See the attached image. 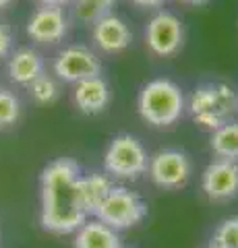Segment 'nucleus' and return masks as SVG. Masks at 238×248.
<instances>
[{
    "label": "nucleus",
    "mask_w": 238,
    "mask_h": 248,
    "mask_svg": "<svg viewBox=\"0 0 238 248\" xmlns=\"http://www.w3.org/2000/svg\"><path fill=\"white\" fill-rule=\"evenodd\" d=\"M54 75L64 83H81L85 79L102 77V62L87 46H68L58 52L54 60Z\"/></svg>",
    "instance_id": "8"
},
{
    "label": "nucleus",
    "mask_w": 238,
    "mask_h": 248,
    "mask_svg": "<svg viewBox=\"0 0 238 248\" xmlns=\"http://www.w3.org/2000/svg\"><path fill=\"white\" fill-rule=\"evenodd\" d=\"M184 110L187 99L182 89L170 79H153L145 83L137 95V112L156 128H168L176 124Z\"/></svg>",
    "instance_id": "3"
},
{
    "label": "nucleus",
    "mask_w": 238,
    "mask_h": 248,
    "mask_svg": "<svg viewBox=\"0 0 238 248\" xmlns=\"http://www.w3.org/2000/svg\"><path fill=\"white\" fill-rule=\"evenodd\" d=\"M145 44L156 56H174L184 44V25L174 13L159 11L145 27Z\"/></svg>",
    "instance_id": "7"
},
{
    "label": "nucleus",
    "mask_w": 238,
    "mask_h": 248,
    "mask_svg": "<svg viewBox=\"0 0 238 248\" xmlns=\"http://www.w3.org/2000/svg\"><path fill=\"white\" fill-rule=\"evenodd\" d=\"M68 33V19L63 9L40 6L27 21V35L37 44H58Z\"/></svg>",
    "instance_id": "10"
},
{
    "label": "nucleus",
    "mask_w": 238,
    "mask_h": 248,
    "mask_svg": "<svg viewBox=\"0 0 238 248\" xmlns=\"http://www.w3.org/2000/svg\"><path fill=\"white\" fill-rule=\"evenodd\" d=\"M120 248H125V246H120Z\"/></svg>",
    "instance_id": "27"
},
{
    "label": "nucleus",
    "mask_w": 238,
    "mask_h": 248,
    "mask_svg": "<svg viewBox=\"0 0 238 248\" xmlns=\"http://www.w3.org/2000/svg\"><path fill=\"white\" fill-rule=\"evenodd\" d=\"M73 4H75V17L83 23L94 25L102 17L112 15L116 0H73Z\"/></svg>",
    "instance_id": "17"
},
{
    "label": "nucleus",
    "mask_w": 238,
    "mask_h": 248,
    "mask_svg": "<svg viewBox=\"0 0 238 248\" xmlns=\"http://www.w3.org/2000/svg\"><path fill=\"white\" fill-rule=\"evenodd\" d=\"M201 190L211 203H224L238 195V164L230 159H213L201 174Z\"/></svg>",
    "instance_id": "9"
},
{
    "label": "nucleus",
    "mask_w": 238,
    "mask_h": 248,
    "mask_svg": "<svg viewBox=\"0 0 238 248\" xmlns=\"http://www.w3.org/2000/svg\"><path fill=\"white\" fill-rule=\"evenodd\" d=\"M11 46H13V35L9 27L4 23H0V58H4L6 54L11 52Z\"/></svg>",
    "instance_id": "21"
},
{
    "label": "nucleus",
    "mask_w": 238,
    "mask_h": 248,
    "mask_svg": "<svg viewBox=\"0 0 238 248\" xmlns=\"http://www.w3.org/2000/svg\"><path fill=\"white\" fill-rule=\"evenodd\" d=\"M91 40L106 54H120L133 42V33L125 19L118 15H108L91 25Z\"/></svg>",
    "instance_id": "11"
},
{
    "label": "nucleus",
    "mask_w": 238,
    "mask_h": 248,
    "mask_svg": "<svg viewBox=\"0 0 238 248\" xmlns=\"http://www.w3.org/2000/svg\"><path fill=\"white\" fill-rule=\"evenodd\" d=\"M151 155L145 145L133 135H116L106 147L104 153V172L118 180H137L147 174Z\"/></svg>",
    "instance_id": "4"
},
{
    "label": "nucleus",
    "mask_w": 238,
    "mask_h": 248,
    "mask_svg": "<svg viewBox=\"0 0 238 248\" xmlns=\"http://www.w3.org/2000/svg\"><path fill=\"white\" fill-rule=\"evenodd\" d=\"M178 2H182V4H190V6H201V4L207 2V0H178Z\"/></svg>",
    "instance_id": "24"
},
{
    "label": "nucleus",
    "mask_w": 238,
    "mask_h": 248,
    "mask_svg": "<svg viewBox=\"0 0 238 248\" xmlns=\"http://www.w3.org/2000/svg\"><path fill=\"white\" fill-rule=\"evenodd\" d=\"M209 145L216 157L238 164V122H228L218 130H213Z\"/></svg>",
    "instance_id": "16"
},
{
    "label": "nucleus",
    "mask_w": 238,
    "mask_h": 248,
    "mask_svg": "<svg viewBox=\"0 0 238 248\" xmlns=\"http://www.w3.org/2000/svg\"><path fill=\"white\" fill-rule=\"evenodd\" d=\"M190 174H193L190 157L180 149H162L149 157L147 176L158 188L178 190L187 186Z\"/></svg>",
    "instance_id": "6"
},
{
    "label": "nucleus",
    "mask_w": 238,
    "mask_h": 248,
    "mask_svg": "<svg viewBox=\"0 0 238 248\" xmlns=\"http://www.w3.org/2000/svg\"><path fill=\"white\" fill-rule=\"evenodd\" d=\"M203 248H218V246L213 244V242H209V244H207V246H203Z\"/></svg>",
    "instance_id": "26"
},
{
    "label": "nucleus",
    "mask_w": 238,
    "mask_h": 248,
    "mask_svg": "<svg viewBox=\"0 0 238 248\" xmlns=\"http://www.w3.org/2000/svg\"><path fill=\"white\" fill-rule=\"evenodd\" d=\"M83 170L73 157H58L44 168L40 178V223L54 236L75 234L89 219L81 201Z\"/></svg>",
    "instance_id": "1"
},
{
    "label": "nucleus",
    "mask_w": 238,
    "mask_h": 248,
    "mask_svg": "<svg viewBox=\"0 0 238 248\" xmlns=\"http://www.w3.org/2000/svg\"><path fill=\"white\" fill-rule=\"evenodd\" d=\"M21 116V102L15 93L0 89V128L17 124Z\"/></svg>",
    "instance_id": "20"
},
{
    "label": "nucleus",
    "mask_w": 238,
    "mask_h": 248,
    "mask_svg": "<svg viewBox=\"0 0 238 248\" xmlns=\"http://www.w3.org/2000/svg\"><path fill=\"white\" fill-rule=\"evenodd\" d=\"M112 178L108 174H83L79 182L81 190V201L83 207L89 215H94V211L99 207V203L108 197V192L112 190Z\"/></svg>",
    "instance_id": "15"
},
{
    "label": "nucleus",
    "mask_w": 238,
    "mask_h": 248,
    "mask_svg": "<svg viewBox=\"0 0 238 248\" xmlns=\"http://www.w3.org/2000/svg\"><path fill=\"white\" fill-rule=\"evenodd\" d=\"M29 91H32V97L35 99V102L44 104V106L54 104L58 99V95H60L56 81L52 79V77H46V75L37 77V79L29 85Z\"/></svg>",
    "instance_id": "19"
},
{
    "label": "nucleus",
    "mask_w": 238,
    "mask_h": 248,
    "mask_svg": "<svg viewBox=\"0 0 238 248\" xmlns=\"http://www.w3.org/2000/svg\"><path fill=\"white\" fill-rule=\"evenodd\" d=\"M166 0H130V4H135L137 9H145V11H151V9H159L164 6Z\"/></svg>",
    "instance_id": "22"
},
{
    "label": "nucleus",
    "mask_w": 238,
    "mask_h": 248,
    "mask_svg": "<svg viewBox=\"0 0 238 248\" xmlns=\"http://www.w3.org/2000/svg\"><path fill=\"white\" fill-rule=\"evenodd\" d=\"M40 6H52V9H64L66 4H71L73 0H35Z\"/></svg>",
    "instance_id": "23"
},
{
    "label": "nucleus",
    "mask_w": 238,
    "mask_h": 248,
    "mask_svg": "<svg viewBox=\"0 0 238 248\" xmlns=\"http://www.w3.org/2000/svg\"><path fill=\"white\" fill-rule=\"evenodd\" d=\"M44 75V58L33 48H19L9 60V77L17 85H32Z\"/></svg>",
    "instance_id": "14"
},
{
    "label": "nucleus",
    "mask_w": 238,
    "mask_h": 248,
    "mask_svg": "<svg viewBox=\"0 0 238 248\" xmlns=\"http://www.w3.org/2000/svg\"><path fill=\"white\" fill-rule=\"evenodd\" d=\"M211 242L218 248H238V217H228L213 230Z\"/></svg>",
    "instance_id": "18"
},
{
    "label": "nucleus",
    "mask_w": 238,
    "mask_h": 248,
    "mask_svg": "<svg viewBox=\"0 0 238 248\" xmlns=\"http://www.w3.org/2000/svg\"><path fill=\"white\" fill-rule=\"evenodd\" d=\"M94 217L112 230L122 232L139 226L147 217V203L127 186H112L108 197L94 211Z\"/></svg>",
    "instance_id": "5"
},
{
    "label": "nucleus",
    "mask_w": 238,
    "mask_h": 248,
    "mask_svg": "<svg viewBox=\"0 0 238 248\" xmlns=\"http://www.w3.org/2000/svg\"><path fill=\"white\" fill-rule=\"evenodd\" d=\"M13 2V0H0V11H2V9H6V6H9Z\"/></svg>",
    "instance_id": "25"
},
{
    "label": "nucleus",
    "mask_w": 238,
    "mask_h": 248,
    "mask_svg": "<svg viewBox=\"0 0 238 248\" xmlns=\"http://www.w3.org/2000/svg\"><path fill=\"white\" fill-rule=\"evenodd\" d=\"M73 99H75V106L79 108V112L89 116L99 114L110 104V85L106 83L104 77L85 79L75 85Z\"/></svg>",
    "instance_id": "12"
},
{
    "label": "nucleus",
    "mask_w": 238,
    "mask_h": 248,
    "mask_svg": "<svg viewBox=\"0 0 238 248\" xmlns=\"http://www.w3.org/2000/svg\"><path fill=\"white\" fill-rule=\"evenodd\" d=\"M75 248H120V232L112 230L99 219H87L75 232Z\"/></svg>",
    "instance_id": "13"
},
{
    "label": "nucleus",
    "mask_w": 238,
    "mask_h": 248,
    "mask_svg": "<svg viewBox=\"0 0 238 248\" xmlns=\"http://www.w3.org/2000/svg\"><path fill=\"white\" fill-rule=\"evenodd\" d=\"M187 110L199 126L213 133L220 126L232 122L238 112V93L228 83H201L190 93Z\"/></svg>",
    "instance_id": "2"
}]
</instances>
